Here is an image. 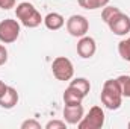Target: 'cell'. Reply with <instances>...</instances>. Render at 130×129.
Instances as JSON below:
<instances>
[{"label": "cell", "instance_id": "1", "mask_svg": "<svg viewBox=\"0 0 130 129\" xmlns=\"http://www.w3.org/2000/svg\"><path fill=\"white\" fill-rule=\"evenodd\" d=\"M101 103L107 108V109H118L123 103V91H121V85L118 82V79H107L103 84L101 88Z\"/></svg>", "mask_w": 130, "mask_h": 129}, {"label": "cell", "instance_id": "2", "mask_svg": "<svg viewBox=\"0 0 130 129\" xmlns=\"http://www.w3.org/2000/svg\"><path fill=\"white\" fill-rule=\"evenodd\" d=\"M15 15L20 20V23L24 28H29V29L38 28L41 24V21H44V18L41 17V14L38 12V9L33 6L32 3H29V2L18 3L17 8H15Z\"/></svg>", "mask_w": 130, "mask_h": 129}, {"label": "cell", "instance_id": "3", "mask_svg": "<svg viewBox=\"0 0 130 129\" xmlns=\"http://www.w3.org/2000/svg\"><path fill=\"white\" fill-rule=\"evenodd\" d=\"M52 71H53V76L58 81H64V82L65 81H71L73 76H74V65L68 58L58 56L52 62Z\"/></svg>", "mask_w": 130, "mask_h": 129}, {"label": "cell", "instance_id": "4", "mask_svg": "<svg viewBox=\"0 0 130 129\" xmlns=\"http://www.w3.org/2000/svg\"><path fill=\"white\" fill-rule=\"evenodd\" d=\"M104 125V111L100 106H92L86 115L79 122V129H100Z\"/></svg>", "mask_w": 130, "mask_h": 129}, {"label": "cell", "instance_id": "5", "mask_svg": "<svg viewBox=\"0 0 130 129\" xmlns=\"http://www.w3.org/2000/svg\"><path fill=\"white\" fill-rule=\"evenodd\" d=\"M20 36V24L17 20L6 18L0 21V41L5 44H11L17 41Z\"/></svg>", "mask_w": 130, "mask_h": 129}, {"label": "cell", "instance_id": "6", "mask_svg": "<svg viewBox=\"0 0 130 129\" xmlns=\"http://www.w3.org/2000/svg\"><path fill=\"white\" fill-rule=\"evenodd\" d=\"M67 31L71 36H76V38H82L85 36L88 31H89V21L86 17L83 15H71L68 20H67Z\"/></svg>", "mask_w": 130, "mask_h": 129}, {"label": "cell", "instance_id": "7", "mask_svg": "<svg viewBox=\"0 0 130 129\" xmlns=\"http://www.w3.org/2000/svg\"><path fill=\"white\" fill-rule=\"evenodd\" d=\"M106 24L109 26L110 32H113L115 35H120V36H124L130 32V17L126 15L124 12H118Z\"/></svg>", "mask_w": 130, "mask_h": 129}, {"label": "cell", "instance_id": "8", "mask_svg": "<svg viewBox=\"0 0 130 129\" xmlns=\"http://www.w3.org/2000/svg\"><path fill=\"white\" fill-rule=\"evenodd\" d=\"M95 50H97V44H95V40L91 38V36H82L77 43V53L80 58L83 59H89L95 55Z\"/></svg>", "mask_w": 130, "mask_h": 129}, {"label": "cell", "instance_id": "9", "mask_svg": "<svg viewBox=\"0 0 130 129\" xmlns=\"http://www.w3.org/2000/svg\"><path fill=\"white\" fill-rule=\"evenodd\" d=\"M83 115H85V111H83L82 103L64 106V119L68 125H79V122L83 119Z\"/></svg>", "mask_w": 130, "mask_h": 129}, {"label": "cell", "instance_id": "10", "mask_svg": "<svg viewBox=\"0 0 130 129\" xmlns=\"http://www.w3.org/2000/svg\"><path fill=\"white\" fill-rule=\"evenodd\" d=\"M17 103H18V93H17V90L8 85L5 94L0 97V106L5 108V109H11V108H14Z\"/></svg>", "mask_w": 130, "mask_h": 129}, {"label": "cell", "instance_id": "11", "mask_svg": "<svg viewBox=\"0 0 130 129\" xmlns=\"http://www.w3.org/2000/svg\"><path fill=\"white\" fill-rule=\"evenodd\" d=\"M44 24L50 31H59L65 24V18L58 12H50L44 17Z\"/></svg>", "mask_w": 130, "mask_h": 129}, {"label": "cell", "instance_id": "12", "mask_svg": "<svg viewBox=\"0 0 130 129\" xmlns=\"http://www.w3.org/2000/svg\"><path fill=\"white\" fill-rule=\"evenodd\" d=\"M83 99H85V96L82 93H79L76 88H73L70 85L64 91V103L65 105H80Z\"/></svg>", "mask_w": 130, "mask_h": 129}, {"label": "cell", "instance_id": "13", "mask_svg": "<svg viewBox=\"0 0 130 129\" xmlns=\"http://www.w3.org/2000/svg\"><path fill=\"white\" fill-rule=\"evenodd\" d=\"M70 87H73V88H76L79 93H82L83 96H86L88 93H89V90H91V84H89V81L86 79V78H76V79H73L71 82H70Z\"/></svg>", "mask_w": 130, "mask_h": 129}, {"label": "cell", "instance_id": "14", "mask_svg": "<svg viewBox=\"0 0 130 129\" xmlns=\"http://www.w3.org/2000/svg\"><path fill=\"white\" fill-rule=\"evenodd\" d=\"M79 5L85 9H98V8H104L106 5H109V0H79Z\"/></svg>", "mask_w": 130, "mask_h": 129}, {"label": "cell", "instance_id": "15", "mask_svg": "<svg viewBox=\"0 0 130 129\" xmlns=\"http://www.w3.org/2000/svg\"><path fill=\"white\" fill-rule=\"evenodd\" d=\"M118 53L124 61H130V41L127 40H121L118 43Z\"/></svg>", "mask_w": 130, "mask_h": 129}, {"label": "cell", "instance_id": "16", "mask_svg": "<svg viewBox=\"0 0 130 129\" xmlns=\"http://www.w3.org/2000/svg\"><path fill=\"white\" fill-rule=\"evenodd\" d=\"M118 12H121V9H120V8L106 5V6L103 8V11H101V18H103V21H104V23H107V21H109L113 15H117Z\"/></svg>", "mask_w": 130, "mask_h": 129}, {"label": "cell", "instance_id": "17", "mask_svg": "<svg viewBox=\"0 0 130 129\" xmlns=\"http://www.w3.org/2000/svg\"><path fill=\"white\" fill-rule=\"evenodd\" d=\"M120 85H121V91H123V97H129L130 99V76L123 74L120 78H117Z\"/></svg>", "mask_w": 130, "mask_h": 129}, {"label": "cell", "instance_id": "18", "mask_svg": "<svg viewBox=\"0 0 130 129\" xmlns=\"http://www.w3.org/2000/svg\"><path fill=\"white\" fill-rule=\"evenodd\" d=\"M45 129H67V122H64V120H50L45 125Z\"/></svg>", "mask_w": 130, "mask_h": 129}, {"label": "cell", "instance_id": "19", "mask_svg": "<svg viewBox=\"0 0 130 129\" xmlns=\"http://www.w3.org/2000/svg\"><path fill=\"white\" fill-rule=\"evenodd\" d=\"M21 129H41V123H38L36 120H24L21 123Z\"/></svg>", "mask_w": 130, "mask_h": 129}, {"label": "cell", "instance_id": "20", "mask_svg": "<svg viewBox=\"0 0 130 129\" xmlns=\"http://www.w3.org/2000/svg\"><path fill=\"white\" fill-rule=\"evenodd\" d=\"M15 8V0H0V9H12Z\"/></svg>", "mask_w": 130, "mask_h": 129}, {"label": "cell", "instance_id": "21", "mask_svg": "<svg viewBox=\"0 0 130 129\" xmlns=\"http://www.w3.org/2000/svg\"><path fill=\"white\" fill-rule=\"evenodd\" d=\"M6 61H8V50L5 46L0 44V65L6 64Z\"/></svg>", "mask_w": 130, "mask_h": 129}, {"label": "cell", "instance_id": "22", "mask_svg": "<svg viewBox=\"0 0 130 129\" xmlns=\"http://www.w3.org/2000/svg\"><path fill=\"white\" fill-rule=\"evenodd\" d=\"M6 88H8V85L3 82V81H0V97L5 94V91H6Z\"/></svg>", "mask_w": 130, "mask_h": 129}, {"label": "cell", "instance_id": "23", "mask_svg": "<svg viewBox=\"0 0 130 129\" xmlns=\"http://www.w3.org/2000/svg\"><path fill=\"white\" fill-rule=\"evenodd\" d=\"M129 128H130V123H129Z\"/></svg>", "mask_w": 130, "mask_h": 129}, {"label": "cell", "instance_id": "24", "mask_svg": "<svg viewBox=\"0 0 130 129\" xmlns=\"http://www.w3.org/2000/svg\"><path fill=\"white\" fill-rule=\"evenodd\" d=\"M129 41H130V36H129Z\"/></svg>", "mask_w": 130, "mask_h": 129}]
</instances>
